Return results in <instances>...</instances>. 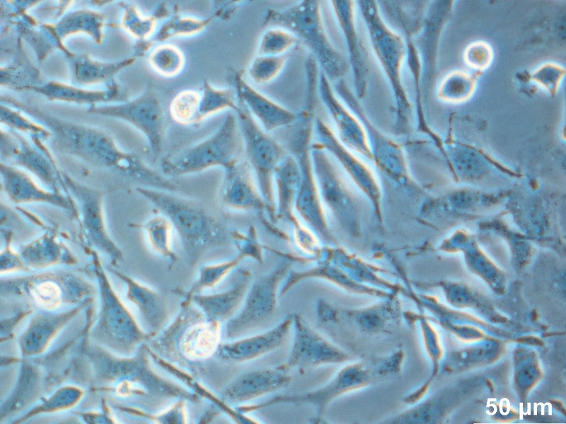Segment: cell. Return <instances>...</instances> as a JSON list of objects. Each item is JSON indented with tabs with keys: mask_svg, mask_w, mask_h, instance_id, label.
Masks as SVG:
<instances>
[{
	"mask_svg": "<svg viewBox=\"0 0 566 424\" xmlns=\"http://www.w3.org/2000/svg\"><path fill=\"white\" fill-rule=\"evenodd\" d=\"M136 190L168 218L191 263L225 240L226 232L221 221L200 202L166 190L144 187Z\"/></svg>",
	"mask_w": 566,
	"mask_h": 424,
	"instance_id": "1",
	"label": "cell"
},
{
	"mask_svg": "<svg viewBox=\"0 0 566 424\" xmlns=\"http://www.w3.org/2000/svg\"><path fill=\"white\" fill-rule=\"evenodd\" d=\"M265 24L287 30L302 42L329 81L338 80L347 71V60L326 35L318 1L304 0L283 10L270 9Z\"/></svg>",
	"mask_w": 566,
	"mask_h": 424,
	"instance_id": "2",
	"label": "cell"
},
{
	"mask_svg": "<svg viewBox=\"0 0 566 424\" xmlns=\"http://www.w3.org/2000/svg\"><path fill=\"white\" fill-rule=\"evenodd\" d=\"M243 144L237 116L229 112L219 127L203 141L163 158V174L168 177L196 174L209 168H224L238 158Z\"/></svg>",
	"mask_w": 566,
	"mask_h": 424,
	"instance_id": "3",
	"label": "cell"
},
{
	"mask_svg": "<svg viewBox=\"0 0 566 424\" xmlns=\"http://www.w3.org/2000/svg\"><path fill=\"white\" fill-rule=\"evenodd\" d=\"M372 49L385 73L395 96L397 123L402 122L408 104L400 81V67L404 56L401 38L385 23L378 4L373 0L358 1Z\"/></svg>",
	"mask_w": 566,
	"mask_h": 424,
	"instance_id": "4",
	"label": "cell"
},
{
	"mask_svg": "<svg viewBox=\"0 0 566 424\" xmlns=\"http://www.w3.org/2000/svg\"><path fill=\"white\" fill-rule=\"evenodd\" d=\"M237 114L245 159L255 177L260 192L270 212L273 207L274 172L284 156L280 145L255 120L246 107L239 106Z\"/></svg>",
	"mask_w": 566,
	"mask_h": 424,
	"instance_id": "5",
	"label": "cell"
},
{
	"mask_svg": "<svg viewBox=\"0 0 566 424\" xmlns=\"http://www.w3.org/2000/svg\"><path fill=\"white\" fill-rule=\"evenodd\" d=\"M62 177L65 189L78 203L83 227L91 243L112 260L121 259V251L110 237L105 223L103 192L75 181L65 173L62 172Z\"/></svg>",
	"mask_w": 566,
	"mask_h": 424,
	"instance_id": "6",
	"label": "cell"
},
{
	"mask_svg": "<svg viewBox=\"0 0 566 424\" xmlns=\"http://www.w3.org/2000/svg\"><path fill=\"white\" fill-rule=\"evenodd\" d=\"M284 271V267H278L251 283L243 307L227 324L228 338L237 337L272 314L275 308L277 286Z\"/></svg>",
	"mask_w": 566,
	"mask_h": 424,
	"instance_id": "7",
	"label": "cell"
},
{
	"mask_svg": "<svg viewBox=\"0 0 566 424\" xmlns=\"http://www.w3.org/2000/svg\"><path fill=\"white\" fill-rule=\"evenodd\" d=\"M219 201L234 211H252L261 217L269 208L262 198L253 171L246 159H234L223 168Z\"/></svg>",
	"mask_w": 566,
	"mask_h": 424,
	"instance_id": "8",
	"label": "cell"
},
{
	"mask_svg": "<svg viewBox=\"0 0 566 424\" xmlns=\"http://www.w3.org/2000/svg\"><path fill=\"white\" fill-rule=\"evenodd\" d=\"M330 4L346 41L356 97L362 98L366 93L369 66L366 49L356 27L354 1L333 0Z\"/></svg>",
	"mask_w": 566,
	"mask_h": 424,
	"instance_id": "9",
	"label": "cell"
},
{
	"mask_svg": "<svg viewBox=\"0 0 566 424\" xmlns=\"http://www.w3.org/2000/svg\"><path fill=\"white\" fill-rule=\"evenodd\" d=\"M248 269L238 270L233 283L226 290L209 295H193L185 305L194 302L207 320L225 322L236 314L243 304L252 283Z\"/></svg>",
	"mask_w": 566,
	"mask_h": 424,
	"instance_id": "10",
	"label": "cell"
},
{
	"mask_svg": "<svg viewBox=\"0 0 566 424\" xmlns=\"http://www.w3.org/2000/svg\"><path fill=\"white\" fill-rule=\"evenodd\" d=\"M321 100L335 122L343 141L357 150L369 153L366 131L360 119L337 96L329 79L321 71L318 81Z\"/></svg>",
	"mask_w": 566,
	"mask_h": 424,
	"instance_id": "11",
	"label": "cell"
},
{
	"mask_svg": "<svg viewBox=\"0 0 566 424\" xmlns=\"http://www.w3.org/2000/svg\"><path fill=\"white\" fill-rule=\"evenodd\" d=\"M1 175L2 188L15 204L44 203L73 211L70 199L62 193L41 188L27 172L1 165Z\"/></svg>",
	"mask_w": 566,
	"mask_h": 424,
	"instance_id": "12",
	"label": "cell"
},
{
	"mask_svg": "<svg viewBox=\"0 0 566 424\" xmlns=\"http://www.w3.org/2000/svg\"><path fill=\"white\" fill-rule=\"evenodd\" d=\"M235 86L241 104L256 117L265 131L270 132L296 121V114L255 90L240 73L236 75Z\"/></svg>",
	"mask_w": 566,
	"mask_h": 424,
	"instance_id": "13",
	"label": "cell"
},
{
	"mask_svg": "<svg viewBox=\"0 0 566 424\" xmlns=\"http://www.w3.org/2000/svg\"><path fill=\"white\" fill-rule=\"evenodd\" d=\"M289 326L287 320L268 331L220 343L216 353L226 361L241 363L254 360L278 347L285 338Z\"/></svg>",
	"mask_w": 566,
	"mask_h": 424,
	"instance_id": "14",
	"label": "cell"
},
{
	"mask_svg": "<svg viewBox=\"0 0 566 424\" xmlns=\"http://www.w3.org/2000/svg\"><path fill=\"white\" fill-rule=\"evenodd\" d=\"M287 382V377L272 370H253L236 377L224 389L221 399L231 404L254 400L277 389Z\"/></svg>",
	"mask_w": 566,
	"mask_h": 424,
	"instance_id": "15",
	"label": "cell"
},
{
	"mask_svg": "<svg viewBox=\"0 0 566 424\" xmlns=\"http://www.w3.org/2000/svg\"><path fill=\"white\" fill-rule=\"evenodd\" d=\"M220 336L221 322L204 319L190 325L181 335L178 344L187 359L204 360L216 353Z\"/></svg>",
	"mask_w": 566,
	"mask_h": 424,
	"instance_id": "16",
	"label": "cell"
},
{
	"mask_svg": "<svg viewBox=\"0 0 566 424\" xmlns=\"http://www.w3.org/2000/svg\"><path fill=\"white\" fill-rule=\"evenodd\" d=\"M144 229L151 249L175 264L178 256L173 249L172 238L174 229L168 218L163 214L153 216L145 223Z\"/></svg>",
	"mask_w": 566,
	"mask_h": 424,
	"instance_id": "17",
	"label": "cell"
},
{
	"mask_svg": "<svg viewBox=\"0 0 566 424\" xmlns=\"http://www.w3.org/2000/svg\"><path fill=\"white\" fill-rule=\"evenodd\" d=\"M244 259H246V257L243 254L237 252L234 257L229 259L202 266L195 281L190 288L183 293L185 300L182 305H185L193 295L216 285Z\"/></svg>",
	"mask_w": 566,
	"mask_h": 424,
	"instance_id": "18",
	"label": "cell"
},
{
	"mask_svg": "<svg viewBox=\"0 0 566 424\" xmlns=\"http://www.w3.org/2000/svg\"><path fill=\"white\" fill-rule=\"evenodd\" d=\"M22 261L24 259L32 265H44L57 262L61 257L69 254L68 249L56 241L53 234H45L21 249Z\"/></svg>",
	"mask_w": 566,
	"mask_h": 424,
	"instance_id": "19",
	"label": "cell"
},
{
	"mask_svg": "<svg viewBox=\"0 0 566 424\" xmlns=\"http://www.w3.org/2000/svg\"><path fill=\"white\" fill-rule=\"evenodd\" d=\"M236 98V90L231 88H214L204 81L200 99L199 122L208 116L225 109L231 108L236 112L239 107Z\"/></svg>",
	"mask_w": 566,
	"mask_h": 424,
	"instance_id": "20",
	"label": "cell"
},
{
	"mask_svg": "<svg viewBox=\"0 0 566 424\" xmlns=\"http://www.w3.org/2000/svg\"><path fill=\"white\" fill-rule=\"evenodd\" d=\"M200 93L185 90L178 93L171 103V114L175 122L183 125L199 123Z\"/></svg>",
	"mask_w": 566,
	"mask_h": 424,
	"instance_id": "21",
	"label": "cell"
},
{
	"mask_svg": "<svg viewBox=\"0 0 566 424\" xmlns=\"http://www.w3.org/2000/svg\"><path fill=\"white\" fill-rule=\"evenodd\" d=\"M298 42V39L287 30L280 28H270L265 32L260 38L258 50V55L279 56L284 54V52Z\"/></svg>",
	"mask_w": 566,
	"mask_h": 424,
	"instance_id": "22",
	"label": "cell"
},
{
	"mask_svg": "<svg viewBox=\"0 0 566 424\" xmlns=\"http://www.w3.org/2000/svg\"><path fill=\"white\" fill-rule=\"evenodd\" d=\"M286 60L285 54L279 56L258 55L250 64L248 74L257 83L270 82L280 73Z\"/></svg>",
	"mask_w": 566,
	"mask_h": 424,
	"instance_id": "23",
	"label": "cell"
},
{
	"mask_svg": "<svg viewBox=\"0 0 566 424\" xmlns=\"http://www.w3.org/2000/svg\"><path fill=\"white\" fill-rule=\"evenodd\" d=\"M152 61L158 70L167 76H175L183 69L185 56L178 47L163 45L155 52Z\"/></svg>",
	"mask_w": 566,
	"mask_h": 424,
	"instance_id": "24",
	"label": "cell"
},
{
	"mask_svg": "<svg viewBox=\"0 0 566 424\" xmlns=\"http://www.w3.org/2000/svg\"><path fill=\"white\" fill-rule=\"evenodd\" d=\"M230 237L237 252L242 253L246 259L262 263L263 259L262 247L259 242L257 230L250 225L246 232L233 230Z\"/></svg>",
	"mask_w": 566,
	"mask_h": 424,
	"instance_id": "25",
	"label": "cell"
},
{
	"mask_svg": "<svg viewBox=\"0 0 566 424\" xmlns=\"http://www.w3.org/2000/svg\"><path fill=\"white\" fill-rule=\"evenodd\" d=\"M212 18L199 19L193 17L175 16L169 20L162 29L161 37L167 39L171 37L192 35L202 31L210 23Z\"/></svg>",
	"mask_w": 566,
	"mask_h": 424,
	"instance_id": "26",
	"label": "cell"
}]
</instances>
